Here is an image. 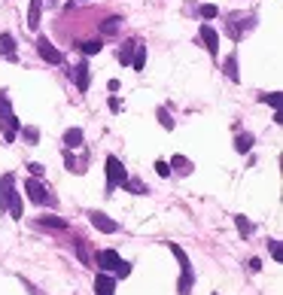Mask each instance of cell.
I'll return each mask as SVG.
<instances>
[{
    "label": "cell",
    "instance_id": "ba28073f",
    "mask_svg": "<svg viewBox=\"0 0 283 295\" xmlns=\"http://www.w3.org/2000/svg\"><path fill=\"white\" fill-rule=\"evenodd\" d=\"M119 262H122V259H119L116 250H101V253H98V265H101L104 271H116Z\"/></svg>",
    "mask_w": 283,
    "mask_h": 295
},
{
    "label": "cell",
    "instance_id": "4fadbf2b",
    "mask_svg": "<svg viewBox=\"0 0 283 295\" xmlns=\"http://www.w3.org/2000/svg\"><path fill=\"white\" fill-rule=\"evenodd\" d=\"M192 168H195V165H192L189 158H183V155H174V158H171V171H177L180 177H189Z\"/></svg>",
    "mask_w": 283,
    "mask_h": 295
},
{
    "label": "cell",
    "instance_id": "f546056e",
    "mask_svg": "<svg viewBox=\"0 0 283 295\" xmlns=\"http://www.w3.org/2000/svg\"><path fill=\"white\" fill-rule=\"evenodd\" d=\"M155 174L159 177H171V165L168 161H155Z\"/></svg>",
    "mask_w": 283,
    "mask_h": 295
},
{
    "label": "cell",
    "instance_id": "f1b7e54d",
    "mask_svg": "<svg viewBox=\"0 0 283 295\" xmlns=\"http://www.w3.org/2000/svg\"><path fill=\"white\" fill-rule=\"evenodd\" d=\"M76 256H79V262H82V265H88V250H85V244H82V241H76Z\"/></svg>",
    "mask_w": 283,
    "mask_h": 295
},
{
    "label": "cell",
    "instance_id": "74e56055",
    "mask_svg": "<svg viewBox=\"0 0 283 295\" xmlns=\"http://www.w3.org/2000/svg\"><path fill=\"white\" fill-rule=\"evenodd\" d=\"M213 295H216V292H213Z\"/></svg>",
    "mask_w": 283,
    "mask_h": 295
},
{
    "label": "cell",
    "instance_id": "3957f363",
    "mask_svg": "<svg viewBox=\"0 0 283 295\" xmlns=\"http://www.w3.org/2000/svg\"><path fill=\"white\" fill-rule=\"evenodd\" d=\"M88 219H91V225L98 228V232H104V235H116L119 232V222L116 219H110L107 213H101V210H91L88 213Z\"/></svg>",
    "mask_w": 283,
    "mask_h": 295
},
{
    "label": "cell",
    "instance_id": "2e32d148",
    "mask_svg": "<svg viewBox=\"0 0 283 295\" xmlns=\"http://www.w3.org/2000/svg\"><path fill=\"white\" fill-rule=\"evenodd\" d=\"M119 24H122V18H119V15H110L107 21H101V34H104V37H113V34L119 30Z\"/></svg>",
    "mask_w": 283,
    "mask_h": 295
},
{
    "label": "cell",
    "instance_id": "9a60e30c",
    "mask_svg": "<svg viewBox=\"0 0 283 295\" xmlns=\"http://www.w3.org/2000/svg\"><path fill=\"white\" fill-rule=\"evenodd\" d=\"M64 146H67V149H79V146H82V128H70V131L64 134Z\"/></svg>",
    "mask_w": 283,
    "mask_h": 295
},
{
    "label": "cell",
    "instance_id": "5b68a950",
    "mask_svg": "<svg viewBox=\"0 0 283 295\" xmlns=\"http://www.w3.org/2000/svg\"><path fill=\"white\" fill-rule=\"evenodd\" d=\"M70 76H73V82H76V88H79V91H88L91 73H88V64H85V61H79V64L70 70Z\"/></svg>",
    "mask_w": 283,
    "mask_h": 295
},
{
    "label": "cell",
    "instance_id": "52a82bcc",
    "mask_svg": "<svg viewBox=\"0 0 283 295\" xmlns=\"http://www.w3.org/2000/svg\"><path fill=\"white\" fill-rule=\"evenodd\" d=\"M198 34H201V40H204L207 52H210V55H216V52H219V34H216L210 24H201V30H198Z\"/></svg>",
    "mask_w": 283,
    "mask_h": 295
},
{
    "label": "cell",
    "instance_id": "8d00e7d4",
    "mask_svg": "<svg viewBox=\"0 0 283 295\" xmlns=\"http://www.w3.org/2000/svg\"><path fill=\"white\" fill-rule=\"evenodd\" d=\"M79 3H85V0H79Z\"/></svg>",
    "mask_w": 283,
    "mask_h": 295
},
{
    "label": "cell",
    "instance_id": "d6a6232c",
    "mask_svg": "<svg viewBox=\"0 0 283 295\" xmlns=\"http://www.w3.org/2000/svg\"><path fill=\"white\" fill-rule=\"evenodd\" d=\"M259 101H262V104H268V107H277V101H280V97H277V91H274V94H262Z\"/></svg>",
    "mask_w": 283,
    "mask_h": 295
},
{
    "label": "cell",
    "instance_id": "9c48e42d",
    "mask_svg": "<svg viewBox=\"0 0 283 295\" xmlns=\"http://www.w3.org/2000/svg\"><path fill=\"white\" fill-rule=\"evenodd\" d=\"M12 186H15V177H12V174H3V177H0V210H6V204H9V195L15 192Z\"/></svg>",
    "mask_w": 283,
    "mask_h": 295
},
{
    "label": "cell",
    "instance_id": "7c38bea8",
    "mask_svg": "<svg viewBox=\"0 0 283 295\" xmlns=\"http://www.w3.org/2000/svg\"><path fill=\"white\" fill-rule=\"evenodd\" d=\"M40 12H43V0H30V6H27V27L30 30L40 27Z\"/></svg>",
    "mask_w": 283,
    "mask_h": 295
},
{
    "label": "cell",
    "instance_id": "cb8c5ba5",
    "mask_svg": "<svg viewBox=\"0 0 283 295\" xmlns=\"http://www.w3.org/2000/svg\"><path fill=\"white\" fill-rule=\"evenodd\" d=\"M40 225H49V228H67V219H58V216H40Z\"/></svg>",
    "mask_w": 283,
    "mask_h": 295
},
{
    "label": "cell",
    "instance_id": "484cf974",
    "mask_svg": "<svg viewBox=\"0 0 283 295\" xmlns=\"http://www.w3.org/2000/svg\"><path fill=\"white\" fill-rule=\"evenodd\" d=\"M198 12H201V18H216V15H219V6H213V3H204Z\"/></svg>",
    "mask_w": 283,
    "mask_h": 295
},
{
    "label": "cell",
    "instance_id": "4316f807",
    "mask_svg": "<svg viewBox=\"0 0 283 295\" xmlns=\"http://www.w3.org/2000/svg\"><path fill=\"white\" fill-rule=\"evenodd\" d=\"M82 52H85V55H98V52H101V40H85V43H82Z\"/></svg>",
    "mask_w": 283,
    "mask_h": 295
},
{
    "label": "cell",
    "instance_id": "e575fe53",
    "mask_svg": "<svg viewBox=\"0 0 283 295\" xmlns=\"http://www.w3.org/2000/svg\"><path fill=\"white\" fill-rule=\"evenodd\" d=\"M131 274V265L128 262H119V268H116V277H128Z\"/></svg>",
    "mask_w": 283,
    "mask_h": 295
},
{
    "label": "cell",
    "instance_id": "d4e9b609",
    "mask_svg": "<svg viewBox=\"0 0 283 295\" xmlns=\"http://www.w3.org/2000/svg\"><path fill=\"white\" fill-rule=\"evenodd\" d=\"M235 225H238L241 235H250V232H253V222H250L247 216H235Z\"/></svg>",
    "mask_w": 283,
    "mask_h": 295
},
{
    "label": "cell",
    "instance_id": "1f68e13d",
    "mask_svg": "<svg viewBox=\"0 0 283 295\" xmlns=\"http://www.w3.org/2000/svg\"><path fill=\"white\" fill-rule=\"evenodd\" d=\"M268 250H271V259L280 262V244H277V241H268Z\"/></svg>",
    "mask_w": 283,
    "mask_h": 295
},
{
    "label": "cell",
    "instance_id": "7a4b0ae2",
    "mask_svg": "<svg viewBox=\"0 0 283 295\" xmlns=\"http://www.w3.org/2000/svg\"><path fill=\"white\" fill-rule=\"evenodd\" d=\"M125 180H128V171H125V165H122L116 155H107V192L119 189Z\"/></svg>",
    "mask_w": 283,
    "mask_h": 295
},
{
    "label": "cell",
    "instance_id": "4dcf8cb0",
    "mask_svg": "<svg viewBox=\"0 0 283 295\" xmlns=\"http://www.w3.org/2000/svg\"><path fill=\"white\" fill-rule=\"evenodd\" d=\"M27 171H30V177H37V180H40L46 168H43V165H37V161H30V165H27Z\"/></svg>",
    "mask_w": 283,
    "mask_h": 295
},
{
    "label": "cell",
    "instance_id": "30bf717a",
    "mask_svg": "<svg viewBox=\"0 0 283 295\" xmlns=\"http://www.w3.org/2000/svg\"><path fill=\"white\" fill-rule=\"evenodd\" d=\"M95 295H116V280L107 277V274H98L95 277Z\"/></svg>",
    "mask_w": 283,
    "mask_h": 295
},
{
    "label": "cell",
    "instance_id": "83f0119b",
    "mask_svg": "<svg viewBox=\"0 0 283 295\" xmlns=\"http://www.w3.org/2000/svg\"><path fill=\"white\" fill-rule=\"evenodd\" d=\"M159 122H162V128H168V131L174 128V119H171V113H168L165 107H159Z\"/></svg>",
    "mask_w": 283,
    "mask_h": 295
},
{
    "label": "cell",
    "instance_id": "ffe728a7",
    "mask_svg": "<svg viewBox=\"0 0 283 295\" xmlns=\"http://www.w3.org/2000/svg\"><path fill=\"white\" fill-rule=\"evenodd\" d=\"M131 67H134V70H143V67H146V46H137V49H134Z\"/></svg>",
    "mask_w": 283,
    "mask_h": 295
},
{
    "label": "cell",
    "instance_id": "8992f818",
    "mask_svg": "<svg viewBox=\"0 0 283 295\" xmlns=\"http://www.w3.org/2000/svg\"><path fill=\"white\" fill-rule=\"evenodd\" d=\"M24 192H27V198H30L34 204H46V186H43L37 177H30V180L24 183Z\"/></svg>",
    "mask_w": 283,
    "mask_h": 295
},
{
    "label": "cell",
    "instance_id": "5bb4252c",
    "mask_svg": "<svg viewBox=\"0 0 283 295\" xmlns=\"http://www.w3.org/2000/svg\"><path fill=\"white\" fill-rule=\"evenodd\" d=\"M223 70H226V76H229L232 82H238V79H241V73H238V55H235V52H232V55L226 58V64H223Z\"/></svg>",
    "mask_w": 283,
    "mask_h": 295
},
{
    "label": "cell",
    "instance_id": "603a6c76",
    "mask_svg": "<svg viewBox=\"0 0 283 295\" xmlns=\"http://www.w3.org/2000/svg\"><path fill=\"white\" fill-rule=\"evenodd\" d=\"M168 247H171V253L177 256V262H180V271H189V268H192V265H189V256H186V253H183L177 244H168Z\"/></svg>",
    "mask_w": 283,
    "mask_h": 295
},
{
    "label": "cell",
    "instance_id": "6da1fadb",
    "mask_svg": "<svg viewBox=\"0 0 283 295\" xmlns=\"http://www.w3.org/2000/svg\"><path fill=\"white\" fill-rule=\"evenodd\" d=\"M0 128H3V140L12 143L15 134H18V119L12 116V107H9V101L3 94H0Z\"/></svg>",
    "mask_w": 283,
    "mask_h": 295
},
{
    "label": "cell",
    "instance_id": "44dd1931",
    "mask_svg": "<svg viewBox=\"0 0 283 295\" xmlns=\"http://www.w3.org/2000/svg\"><path fill=\"white\" fill-rule=\"evenodd\" d=\"M235 149L244 155V152H250L253 149V134H238V140H235Z\"/></svg>",
    "mask_w": 283,
    "mask_h": 295
},
{
    "label": "cell",
    "instance_id": "8fae6325",
    "mask_svg": "<svg viewBox=\"0 0 283 295\" xmlns=\"http://www.w3.org/2000/svg\"><path fill=\"white\" fill-rule=\"evenodd\" d=\"M0 55L9 58V61L18 58V55H15V40H12V34H0Z\"/></svg>",
    "mask_w": 283,
    "mask_h": 295
},
{
    "label": "cell",
    "instance_id": "ac0fdd59",
    "mask_svg": "<svg viewBox=\"0 0 283 295\" xmlns=\"http://www.w3.org/2000/svg\"><path fill=\"white\" fill-rule=\"evenodd\" d=\"M122 189H128V192H134V195H146L149 189L143 186V180H137V177H128L125 183H122Z\"/></svg>",
    "mask_w": 283,
    "mask_h": 295
},
{
    "label": "cell",
    "instance_id": "d590c367",
    "mask_svg": "<svg viewBox=\"0 0 283 295\" xmlns=\"http://www.w3.org/2000/svg\"><path fill=\"white\" fill-rule=\"evenodd\" d=\"M110 110L119 113V110H122V101H119V97H110Z\"/></svg>",
    "mask_w": 283,
    "mask_h": 295
},
{
    "label": "cell",
    "instance_id": "7402d4cb",
    "mask_svg": "<svg viewBox=\"0 0 283 295\" xmlns=\"http://www.w3.org/2000/svg\"><path fill=\"white\" fill-rule=\"evenodd\" d=\"M6 207H9L12 219H21V195H18V192H12V195H9V204H6Z\"/></svg>",
    "mask_w": 283,
    "mask_h": 295
},
{
    "label": "cell",
    "instance_id": "836d02e7",
    "mask_svg": "<svg viewBox=\"0 0 283 295\" xmlns=\"http://www.w3.org/2000/svg\"><path fill=\"white\" fill-rule=\"evenodd\" d=\"M24 140L37 143V140H40V131H37V128H24Z\"/></svg>",
    "mask_w": 283,
    "mask_h": 295
},
{
    "label": "cell",
    "instance_id": "277c9868",
    "mask_svg": "<svg viewBox=\"0 0 283 295\" xmlns=\"http://www.w3.org/2000/svg\"><path fill=\"white\" fill-rule=\"evenodd\" d=\"M37 52H40V58H43V61H49V64H61V61H64V55H61V52H58V49H55L46 37H40V40H37Z\"/></svg>",
    "mask_w": 283,
    "mask_h": 295
},
{
    "label": "cell",
    "instance_id": "d6986e66",
    "mask_svg": "<svg viewBox=\"0 0 283 295\" xmlns=\"http://www.w3.org/2000/svg\"><path fill=\"white\" fill-rule=\"evenodd\" d=\"M192 286H195V277H192V268H189V271L180 274V295H189Z\"/></svg>",
    "mask_w": 283,
    "mask_h": 295
},
{
    "label": "cell",
    "instance_id": "e0dca14e",
    "mask_svg": "<svg viewBox=\"0 0 283 295\" xmlns=\"http://www.w3.org/2000/svg\"><path fill=\"white\" fill-rule=\"evenodd\" d=\"M134 49H137V43H134V40H125V43H122V49H119V61H122V64H131Z\"/></svg>",
    "mask_w": 283,
    "mask_h": 295
}]
</instances>
